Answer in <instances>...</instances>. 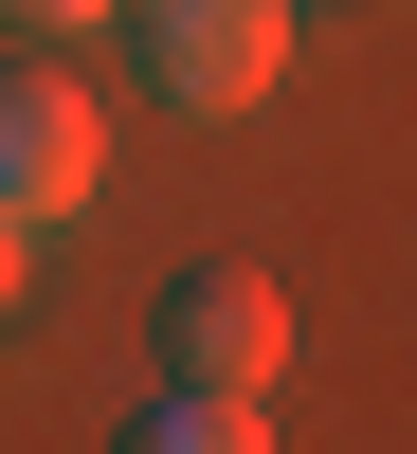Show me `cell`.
Here are the masks:
<instances>
[{"mask_svg": "<svg viewBox=\"0 0 417 454\" xmlns=\"http://www.w3.org/2000/svg\"><path fill=\"white\" fill-rule=\"evenodd\" d=\"M109 36L145 55V109H181V128H236L290 73V0H127Z\"/></svg>", "mask_w": 417, "mask_h": 454, "instance_id": "1", "label": "cell"}, {"mask_svg": "<svg viewBox=\"0 0 417 454\" xmlns=\"http://www.w3.org/2000/svg\"><path fill=\"white\" fill-rule=\"evenodd\" d=\"M91 182H109V109L73 91V73H0V218H36V237H73L91 218Z\"/></svg>", "mask_w": 417, "mask_h": 454, "instance_id": "2", "label": "cell"}, {"mask_svg": "<svg viewBox=\"0 0 417 454\" xmlns=\"http://www.w3.org/2000/svg\"><path fill=\"white\" fill-rule=\"evenodd\" d=\"M164 346H181V382H218V400H273V382H290V291L254 273V254H200V273L164 291Z\"/></svg>", "mask_w": 417, "mask_h": 454, "instance_id": "3", "label": "cell"}, {"mask_svg": "<svg viewBox=\"0 0 417 454\" xmlns=\"http://www.w3.org/2000/svg\"><path fill=\"white\" fill-rule=\"evenodd\" d=\"M109 454H273V419H254V400H218V382H181V400H145Z\"/></svg>", "mask_w": 417, "mask_h": 454, "instance_id": "4", "label": "cell"}, {"mask_svg": "<svg viewBox=\"0 0 417 454\" xmlns=\"http://www.w3.org/2000/svg\"><path fill=\"white\" fill-rule=\"evenodd\" d=\"M0 19H19V36H109L127 0H0Z\"/></svg>", "mask_w": 417, "mask_h": 454, "instance_id": "5", "label": "cell"}, {"mask_svg": "<svg viewBox=\"0 0 417 454\" xmlns=\"http://www.w3.org/2000/svg\"><path fill=\"white\" fill-rule=\"evenodd\" d=\"M19 291H36V218H0V327H19Z\"/></svg>", "mask_w": 417, "mask_h": 454, "instance_id": "6", "label": "cell"}]
</instances>
